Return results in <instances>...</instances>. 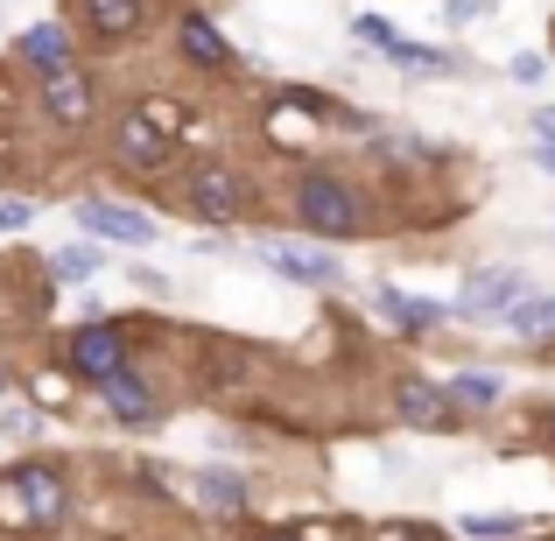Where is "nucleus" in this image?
I'll list each match as a JSON object with an SVG mask.
<instances>
[{"mask_svg": "<svg viewBox=\"0 0 555 541\" xmlns=\"http://www.w3.org/2000/svg\"><path fill=\"white\" fill-rule=\"evenodd\" d=\"M296 218L317 240H359L366 232V197H359V183L310 169V177H296Z\"/></svg>", "mask_w": 555, "mask_h": 541, "instance_id": "obj_1", "label": "nucleus"}, {"mask_svg": "<svg viewBox=\"0 0 555 541\" xmlns=\"http://www.w3.org/2000/svg\"><path fill=\"white\" fill-rule=\"evenodd\" d=\"M177 127H183L177 99H141V106L120 113V141H113V155H120L127 169H141V177H155V169L177 155Z\"/></svg>", "mask_w": 555, "mask_h": 541, "instance_id": "obj_2", "label": "nucleus"}, {"mask_svg": "<svg viewBox=\"0 0 555 541\" xmlns=\"http://www.w3.org/2000/svg\"><path fill=\"white\" fill-rule=\"evenodd\" d=\"M0 514H8V520H22V528H64V514H70L64 472H50V464H22V472H8Z\"/></svg>", "mask_w": 555, "mask_h": 541, "instance_id": "obj_3", "label": "nucleus"}, {"mask_svg": "<svg viewBox=\"0 0 555 541\" xmlns=\"http://www.w3.org/2000/svg\"><path fill=\"white\" fill-rule=\"evenodd\" d=\"M183 204L204 226H232V218L246 211V177L232 163H211V155H204V163L183 169Z\"/></svg>", "mask_w": 555, "mask_h": 541, "instance_id": "obj_4", "label": "nucleus"}, {"mask_svg": "<svg viewBox=\"0 0 555 541\" xmlns=\"http://www.w3.org/2000/svg\"><path fill=\"white\" fill-rule=\"evenodd\" d=\"M520 296H534L520 268H478L472 282L457 288V317H464V324H506Z\"/></svg>", "mask_w": 555, "mask_h": 541, "instance_id": "obj_5", "label": "nucleus"}, {"mask_svg": "<svg viewBox=\"0 0 555 541\" xmlns=\"http://www.w3.org/2000/svg\"><path fill=\"white\" fill-rule=\"evenodd\" d=\"M70 365H78L92 387H106L113 373H127V345H120V331H113V324H78V331H70Z\"/></svg>", "mask_w": 555, "mask_h": 541, "instance_id": "obj_6", "label": "nucleus"}, {"mask_svg": "<svg viewBox=\"0 0 555 541\" xmlns=\"http://www.w3.org/2000/svg\"><path fill=\"white\" fill-rule=\"evenodd\" d=\"M254 254H260V268L288 274V282H302V288H331V282H338V260L317 254V246H296V240H260Z\"/></svg>", "mask_w": 555, "mask_h": 541, "instance_id": "obj_7", "label": "nucleus"}, {"mask_svg": "<svg viewBox=\"0 0 555 541\" xmlns=\"http://www.w3.org/2000/svg\"><path fill=\"white\" fill-rule=\"evenodd\" d=\"M78 226L99 232V240H113V246H149L155 240V218L149 211H127V204H106V197H85L78 204Z\"/></svg>", "mask_w": 555, "mask_h": 541, "instance_id": "obj_8", "label": "nucleus"}, {"mask_svg": "<svg viewBox=\"0 0 555 541\" xmlns=\"http://www.w3.org/2000/svg\"><path fill=\"white\" fill-rule=\"evenodd\" d=\"M393 408H401V422H415V429H457V401L422 373H408L401 387H393Z\"/></svg>", "mask_w": 555, "mask_h": 541, "instance_id": "obj_9", "label": "nucleus"}, {"mask_svg": "<svg viewBox=\"0 0 555 541\" xmlns=\"http://www.w3.org/2000/svg\"><path fill=\"white\" fill-rule=\"evenodd\" d=\"M373 302H379V317H387L393 331H408V338H422V331H436L443 324V302H429V296H401V288H373Z\"/></svg>", "mask_w": 555, "mask_h": 541, "instance_id": "obj_10", "label": "nucleus"}, {"mask_svg": "<svg viewBox=\"0 0 555 541\" xmlns=\"http://www.w3.org/2000/svg\"><path fill=\"white\" fill-rule=\"evenodd\" d=\"M42 106H50V120L85 127L92 120V85H85L78 70H50V78H42Z\"/></svg>", "mask_w": 555, "mask_h": 541, "instance_id": "obj_11", "label": "nucleus"}, {"mask_svg": "<svg viewBox=\"0 0 555 541\" xmlns=\"http://www.w3.org/2000/svg\"><path fill=\"white\" fill-rule=\"evenodd\" d=\"M99 394H106V415H113V422H127V429H149V422H155V394L141 387L134 373H113Z\"/></svg>", "mask_w": 555, "mask_h": 541, "instance_id": "obj_12", "label": "nucleus"}, {"mask_svg": "<svg viewBox=\"0 0 555 541\" xmlns=\"http://www.w3.org/2000/svg\"><path fill=\"white\" fill-rule=\"evenodd\" d=\"M177 42H183V56H190V64H204V70L232 64V42L218 36V28L204 22V14H183V22H177Z\"/></svg>", "mask_w": 555, "mask_h": 541, "instance_id": "obj_13", "label": "nucleus"}, {"mask_svg": "<svg viewBox=\"0 0 555 541\" xmlns=\"http://www.w3.org/2000/svg\"><path fill=\"white\" fill-rule=\"evenodd\" d=\"M85 28L106 36V42L134 36V28H141V0H85Z\"/></svg>", "mask_w": 555, "mask_h": 541, "instance_id": "obj_14", "label": "nucleus"}, {"mask_svg": "<svg viewBox=\"0 0 555 541\" xmlns=\"http://www.w3.org/2000/svg\"><path fill=\"white\" fill-rule=\"evenodd\" d=\"M506 331L528 338V345H548L555 338V288H548V296H520L514 317H506Z\"/></svg>", "mask_w": 555, "mask_h": 541, "instance_id": "obj_15", "label": "nucleus"}, {"mask_svg": "<svg viewBox=\"0 0 555 541\" xmlns=\"http://www.w3.org/2000/svg\"><path fill=\"white\" fill-rule=\"evenodd\" d=\"M22 56H28V64H42V78H50V70H70V36L56 22H36L22 36Z\"/></svg>", "mask_w": 555, "mask_h": 541, "instance_id": "obj_16", "label": "nucleus"}, {"mask_svg": "<svg viewBox=\"0 0 555 541\" xmlns=\"http://www.w3.org/2000/svg\"><path fill=\"white\" fill-rule=\"evenodd\" d=\"M197 500L211 514H246V478L240 472H197Z\"/></svg>", "mask_w": 555, "mask_h": 541, "instance_id": "obj_17", "label": "nucleus"}, {"mask_svg": "<svg viewBox=\"0 0 555 541\" xmlns=\"http://www.w3.org/2000/svg\"><path fill=\"white\" fill-rule=\"evenodd\" d=\"M457 534L464 541H520L528 520H520V514H457Z\"/></svg>", "mask_w": 555, "mask_h": 541, "instance_id": "obj_18", "label": "nucleus"}, {"mask_svg": "<svg viewBox=\"0 0 555 541\" xmlns=\"http://www.w3.org/2000/svg\"><path fill=\"white\" fill-rule=\"evenodd\" d=\"M443 394H450L457 408H492V401L506 394V379H500V373H457V379H450Z\"/></svg>", "mask_w": 555, "mask_h": 541, "instance_id": "obj_19", "label": "nucleus"}, {"mask_svg": "<svg viewBox=\"0 0 555 541\" xmlns=\"http://www.w3.org/2000/svg\"><path fill=\"white\" fill-rule=\"evenodd\" d=\"M50 268H56V282H92L106 268V254L99 246H64V254H50Z\"/></svg>", "mask_w": 555, "mask_h": 541, "instance_id": "obj_20", "label": "nucleus"}, {"mask_svg": "<svg viewBox=\"0 0 555 541\" xmlns=\"http://www.w3.org/2000/svg\"><path fill=\"white\" fill-rule=\"evenodd\" d=\"M393 64H401V70H429V78H443V70H450V56L443 50H422V42H393Z\"/></svg>", "mask_w": 555, "mask_h": 541, "instance_id": "obj_21", "label": "nucleus"}, {"mask_svg": "<svg viewBox=\"0 0 555 541\" xmlns=\"http://www.w3.org/2000/svg\"><path fill=\"white\" fill-rule=\"evenodd\" d=\"M352 36H359V42H373V50H393V42H401V36H393V22H379V14H359Z\"/></svg>", "mask_w": 555, "mask_h": 541, "instance_id": "obj_22", "label": "nucleus"}, {"mask_svg": "<svg viewBox=\"0 0 555 541\" xmlns=\"http://www.w3.org/2000/svg\"><path fill=\"white\" fill-rule=\"evenodd\" d=\"M28 218H36V204H28V197H8V204H0V232H22Z\"/></svg>", "mask_w": 555, "mask_h": 541, "instance_id": "obj_23", "label": "nucleus"}, {"mask_svg": "<svg viewBox=\"0 0 555 541\" xmlns=\"http://www.w3.org/2000/svg\"><path fill=\"white\" fill-rule=\"evenodd\" d=\"M514 78H520V85H542V78H548V56L520 50V56H514Z\"/></svg>", "mask_w": 555, "mask_h": 541, "instance_id": "obj_24", "label": "nucleus"}, {"mask_svg": "<svg viewBox=\"0 0 555 541\" xmlns=\"http://www.w3.org/2000/svg\"><path fill=\"white\" fill-rule=\"evenodd\" d=\"M478 14H492V0H450V22H478Z\"/></svg>", "mask_w": 555, "mask_h": 541, "instance_id": "obj_25", "label": "nucleus"}, {"mask_svg": "<svg viewBox=\"0 0 555 541\" xmlns=\"http://www.w3.org/2000/svg\"><path fill=\"white\" fill-rule=\"evenodd\" d=\"M534 141H555V106H542V113H534Z\"/></svg>", "mask_w": 555, "mask_h": 541, "instance_id": "obj_26", "label": "nucleus"}, {"mask_svg": "<svg viewBox=\"0 0 555 541\" xmlns=\"http://www.w3.org/2000/svg\"><path fill=\"white\" fill-rule=\"evenodd\" d=\"M534 422H542V450L555 458V408H542V415H534Z\"/></svg>", "mask_w": 555, "mask_h": 541, "instance_id": "obj_27", "label": "nucleus"}, {"mask_svg": "<svg viewBox=\"0 0 555 541\" xmlns=\"http://www.w3.org/2000/svg\"><path fill=\"white\" fill-rule=\"evenodd\" d=\"M534 163H542L548 177H555V141H534Z\"/></svg>", "mask_w": 555, "mask_h": 541, "instance_id": "obj_28", "label": "nucleus"}, {"mask_svg": "<svg viewBox=\"0 0 555 541\" xmlns=\"http://www.w3.org/2000/svg\"><path fill=\"white\" fill-rule=\"evenodd\" d=\"M260 541H296V534H260Z\"/></svg>", "mask_w": 555, "mask_h": 541, "instance_id": "obj_29", "label": "nucleus"}]
</instances>
